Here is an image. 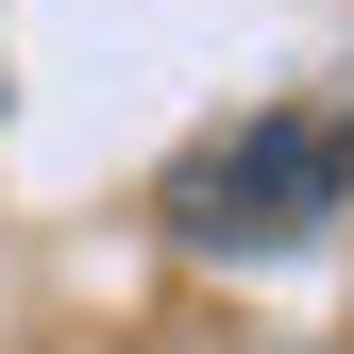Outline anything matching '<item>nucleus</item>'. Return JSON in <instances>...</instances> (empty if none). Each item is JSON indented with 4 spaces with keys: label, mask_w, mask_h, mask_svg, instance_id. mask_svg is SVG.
Here are the masks:
<instances>
[{
    "label": "nucleus",
    "mask_w": 354,
    "mask_h": 354,
    "mask_svg": "<svg viewBox=\"0 0 354 354\" xmlns=\"http://www.w3.org/2000/svg\"><path fill=\"white\" fill-rule=\"evenodd\" d=\"M337 203H354V136L321 102H270V118H236V136H203L169 169V236L186 253H304Z\"/></svg>",
    "instance_id": "obj_1"
}]
</instances>
